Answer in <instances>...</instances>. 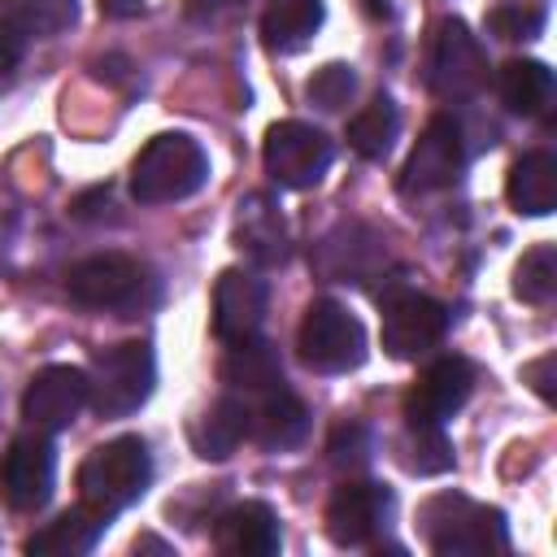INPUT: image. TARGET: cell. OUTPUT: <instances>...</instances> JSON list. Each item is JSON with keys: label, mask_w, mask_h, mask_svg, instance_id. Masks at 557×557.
Returning <instances> with one entry per match:
<instances>
[{"label": "cell", "mask_w": 557, "mask_h": 557, "mask_svg": "<svg viewBox=\"0 0 557 557\" xmlns=\"http://www.w3.org/2000/svg\"><path fill=\"white\" fill-rule=\"evenodd\" d=\"M422 544L440 557H483L509 548L505 513L492 505H479L461 492H440L418 509Z\"/></svg>", "instance_id": "1"}, {"label": "cell", "mask_w": 557, "mask_h": 557, "mask_svg": "<svg viewBox=\"0 0 557 557\" xmlns=\"http://www.w3.org/2000/svg\"><path fill=\"white\" fill-rule=\"evenodd\" d=\"M152 483V457L139 435H117L91 448L78 466V500L104 518L135 505Z\"/></svg>", "instance_id": "2"}, {"label": "cell", "mask_w": 557, "mask_h": 557, "mask_svg": "<svg viewBox=\"0 0 557 557\" xmlns=\"http://www.w3.org/2000/svg\"><path fill=\"white\" fill-rule=\"evenodd\" d=\"M205 178H209V157L183 131L152 135L139 148V157L131 161V196L139 205H174V200H187L191 191L205 187Z\"/></svg>", "instance_id": "3"}, {"label": "cell", "mask_w": 557, "mask_h": 557, "mask_svg": "<svg viewBox=\"0 0 557 557\" xmlns=\"http://www.w3.org/2000/svg\"><path fill=\"white\" fill-rule=\"evenodd\" d=\"M296 352L313 374H348L366 361V326L339 300L322 296L300 318Z\"/></svg>", "instance_id": "4"}, {"label": "cell", "mask_w": 557, "mask_h": 557, "mask_svg": "<svg viewBox=\"0 0 557 557\" xmlns=\"http://www.w3.org/2000/svg\"><path fill=\"white\" fill-rule=\"evenodd\" d=\"M426 87L440 100H470L487 83V52L461 17H440L426 39Z\"/></svg>", "instance_id": "5"}, {"label": "cell", "mask_w": 557, "mask_h": 557, "mask_svg": "<svg viewBox=\"0 0 557 557\" xmlns=\"http://www.w3.org/2000/svg\"><path fill=\"white\" fill-rule=\"evenodd\" d=\"M157 387V361L144 339H122L113 348L96 352L91 366V409L100 418H126L135 413Z\"/></svg>", "instance_id": "6"}, {"label": "cell", "mask_w": 557, "mask_h": 557, "mask_svg": "<svg viewBox=\"0 0 557 557\" xmlns=\"http://www.w3.org/2000/svg\"><path fill=\"white\" fill-rule=\"evenodd\" d=\"M148 270L135 257L122 252H96L65 274V292L83 309H113V313H135L148 300Z\"/></svg>", "instance_id": "7"}, {"label": "cell", "mask_w": 557, "mask_h": 557, "mask_svg": "<svg viewBox=\"0 0 557 557\" xmlns=\"http://www.w3.org/2000/svg\"><path fill=\"white\" fill-rule=\"evenodd\" d=\"M331 157H335L331 139H326L318 126L296 122V117L274 122V126L265 131V144H261L265 174H270L278 187H287V191H305V187L322 183V174L331 170Z\"/></svg>", "instance_id": "8"}, {"label": "cell", "mask_w": 557, "mask_h": 557, "mask_svg": "<svg viewBox=\"0 0 557 557\" xmlns=\"http://www.w3.org/2000/svg\"><path fill=\"white\" fill-rule=\"evenodd\" d=\"M379 305H383V352L396 361H413L431 352L448 331V309L426 292L387 287Z\"/></svg>", "instance_id": "9"}, {"label": "cell", "mask_w": 557, "mask_h": 557, "mask_svg": "<svg viewBox=\"0 0 557 557\" xmlns=\"http://www.w3.org/2000/svg\"><path fill=\"white\" fill-rule=\"evenodd\" d=\"M57 487V448L44 431L17 435L0 453V500L17 513H35L48 505Z\"/></svg>", "instance_id": "10"}, {"label": "cell", "mask_w": 557, "mask_h": 557, "mask_svg": "<svg viewBox=\"0 0 557 557\" xmlns=\"http://www.w3.org/2000/svg\"><path fill=\"white\" fill-rule=\"evenodd\" d=\"M466 135H461V122L448 117V113H435L426 122V131L418 135L405 170H400V187L405 191H440L448 183L461 178L466 170Z\"/></svg>", "instance_id": "11"}, {"label": "cell", "mask_w": 557, "mask_h": 557, "mask_svg": "<svg viewBox=\"0 0 557 557\" xmlns=\"http://www.w3.org/2000/svg\"><path fill=\"white\" fill-rule=\"evenodd\" d=\"M91 400V374L78 366H44L22 392V418L30 431H65Z\"/></svg>", "instance_id": "12"}, {"label": "cell", "mask_w": 557, "mask_h": 557, "mask_svg": "<svg viewBox=\"0 0 557 557\" xmlns=\"http://www.w3.org/2000/svg\"><path fill=\"white\" fill-rule=\"evenodd\" d=\"M474 392V366L457 352L431 361L418 383L405 392V422L409 426H444Z\"/></svg>", "instance_id": "13"}, {"label": "cell", "mask_w": 557, "mask_h": 557, "mask_svg": "<svg viewBox=\"0 0 557 557\" xmlns=\"http://www.w3.org/2000/svg\"><path fill=\"white\" fill-rule=\"evenodd\" d=\"M392 518V487L370 479H348L326 500V535L339 548H366Z\"/></svg>", "instance_id": "14"}, {"label": "cell", "mask_w": 557, "mask_h": 557, "mask_svg": "<svg viewBox=\"0 0 557 557\" xmlns=\"http://www.w3.org/2000/svg\"><path fill=\"white\" fill-rule=\"evenodd\" d=\"M270 305V287L252 270H222L213 283V335L222 344L257 335Z\"/></svg>", "instance_id": "15"}, {"label": "cell", "mask_w": 557, "mask_h": 557, "mask_svg": "<svg viewBox=\"0 0 557 557\" xmlns=\"http://www.w3.org/2000/svg\"><path fill=\"white\" fill-rule=\"evenodd\" d=\"M213 544L226 557H274L283 535H278V518L270 505L261 500H244L231 505L218 522H213Z\"/></svg>", "instance_id": "16"}, {"label": "cell", "mask_w": 557, "mask_h": 557, "mask_svg": "<svg viewBox=\"0 0 557 557\" xmlns=\"http://www.w3.org/2000/svg\"><path fill=\"white\" fill-rule=\"evenodd\" d=\"M235 244L248 261L257 265H283L287 261V222L274 205L270 191H252L244 205H239V218H235Z\"/></svg>", "instance_id": "17"}, {"label": "cell", "mask_w": 557, "mask_h": 557, "mask_svg": "<svg viewBox=\"0 0 557 557\" xmlns=\"http://www.w3.org/2000/svg\"><path fill=\"white\" fill-rule=\"evenodd\" d=\"M104 527H109V518L96 513V509H87V505L78 500L74 509H65V513H57L52 522H44V527L26 540V553H30V557H83V553H91V548L100 544Z\"/></svg>", "instance_id": "18"}, {"label": "cell", "mask_w": 557, "mask_h": 557, "mask_svg": "<svg viewBox=\"0 0 557 557\" xmlns=\"http://www.w3.org/2000/svg\"><path fill=\"white\" fill-rule=\"evenodd\" d=\"M248 435L261 448H270V453H287V448L305 444V435H309V409H305V400L296 392H287V387L265 392V400L257 405V413H248Z\"/></svg>", "instance_id": "19"}, {"label": "cell", "mask_w": 557, "mask_h": 557, "mask_svg": "<svg viewBox=\"0 0 557 557\" xmlns=\"http://www.w3.org/2000/svg\"><path fill=\"white\" fill-rule=\"evenodd\" d=\"M218 379L235 392H248V396H265L274 387H283V361L274 352V344L248 335V339H231L222 366H218Z\"/></svg>", "instance_id": "20"}, {"label": "cell", "mask_w": 557, "mask_h": 557, "mask_svg": "<svg viewBox=\"0 0 557 557\" xmlns=\"http://www.w3.org/2000/svg\"><path fill=\"white\" fill-rule=\"evenodd\" d=\"M509 205L522 218H548L557 209V157L553 152H527L513 161L505 183Z\"/></svg>", "instance_id": "21"}, {"label": "cell", "mask_w": 557, "mask_h": 557, "mask_svg": "<svg viewBox=\"0 0 557 557\" xmlns=\"http://www.w3.org/2000/svg\"><path fill=\"white\" fill-rule=\"evenodd\" d=\"M187 435H191V448H196L200 457H209V461L231 457V453L248 440V409H244V400H235V396L213 400L209 409H200V413L191 418Z\"/></svg>", "instance_id": "22"}, {"label": "cell", "mask_w": 557, "mask_h": 557, "mask_svg": "<svg viewBox=\"0 0 557 557\" xmlns=\"http://www.w3.org/2000/svg\"><path fill=\"white\" fill-rule=\"evenodd\" d=\"M322 17H326L322 0H265V13H261V39H265L270 52L292 57V52H300V48L318 35Z\"/></svg>", "instance_id": "23"}, {"label": "cell", "mask_w": 557, "mask_h": 557, "mask_svg": "<svg viewBox=\"0 0 557 557\" xmlns=\"http://www.w3.org/2000/svg\"><path fill=\"white\" fill-rule=\"evenodd\" d=\"M496 91H500V100H505L509 113L535 117L553 100V70L544 61H531V57L505 61L500 74H496Z\"/></svg>", "instance_id": "24"}, {"label": "cell", "mask_w": 557, "mask_h": 557, "mask_svg": "<svg viewBox=\"0 0 557 557\" xmlns=\"http://www.w3.org/2000/svg\"><path fill=\"white\" fill-rule=\"evenodd\" d=\"M78 0H0V22L22 39H48L74 26Z\"/></svg>", "instance_id": "25"}, {"label": "cell", "mask_w": 557, "mask_h": 557, "mask_svg": "<svg viewBox=\"0 0 557 557\" xmlns=\"http://www.w3.org/2000/svg\"><path fill=\"white\" fill-rule=\"evenodd\" d=\"M400 131V109L392 104V96H374L352 122H348V148L366 161H383L392 139Z\"/></svg>", "instance_id": "26"}, {"label": "cell", "mask_w": 557, "mask_h": 557, "mask_svg": "<svg viewBox=\"0 0 557 557\" xmlns=\"http://www.w3.org/2000/svg\"><path fill=\"white\" fill-rule=\"evenodd\" d=\"M553 292H557V248L553 244H535L513 265V296L527 300V305H548Z\"/></svg>", "instance_id": "27"}, {"label": "cell", "mask_w": 557, "mask_h": 557, "mask_svg": "<svg viewBox=\"0 0 557 557\" xmlns=\"http://www.w3.org/2000/svg\"><path fill=\"white\" fill-rule=\"evenodd\" d=\"M400 461L409 474H444L453 466V448L440 426H409L400 440Z\"/></svg>", "instance_id": "28"}, {"label": "cell", "mask_w": 557, "mask_h": 557, "mask_svg": "<svg viewBox=\"0 0 557 557\" xmlns=\"http://www.w3.org/2000/svg\"><path fill=\"white\" fill-rule=\"evenodd\" d=\"M487 30L496 39H535L544 30V4L535 0H500L492 13H487Z\"/></svg>", "instance_id": "29"}, {"label": "cell", "mask_w": 557, "mask_h": 557, "mask_svg": "<svg viewBox=\"0 0 557 557\" xmlns=\"http://www.w3.org/2000/svg\"><path fill=\"white\" fill-rule=\"evenodd\" d=\"M370 457H374V435H370L361 422H339V426L331 431V440H326V461H331L335 470L357 474V470L370 466Z\"/></svg>", "instance_id": "30"}, {"label": "cell", "mask_w": 557, "mask_h": 557, "mask_svg": "<svg viewBox=\"0 0 557 557\" xmlns=\"http://www.w3.org/2000/svg\"><path fill=\"white\" fill-rule=\"evenodd\" d=\"M352 91H357V74H352V65H344V61H331V65L313 70V78L305 83L309 104H318V109H326V113L344 109V104L352 100Z\"/></svg>", "instance_id": "31"}, {"label": "cell", "mask_w": 557, "mask_h": 557, "mask_svg": "<svg viewBox=\"0 0 557 557\" xmlns=\"http://www.w3.org/2000/svg\"><path fill=\"white\" fill-rule=\"evenodd\" d=\"M22 52H26V39H22L17 30H9V26L0 22V78H9V74L17 70Z\"/></svg>", "instance_id": "32"}, {"label": "cell", "mask_w": 557, "mask_h": 557, "mask_svg": "<svg viewBox=\"0 0 557 557\" xmlns=\"http://www.w3.org/2000/svg\"><path fill=\"white\" fill-rule=\"evenodd\" d=\"M553 366H557V357L548 352V357H540V361H531V366H522V379L544 396V400H553Z\"/></svg>", "instance_id": "33"}, {"label": "cell", "mask_w": 557, "mask_h": 557, "mask_svg": "<svg viewBox=\"0 0 557 557\" xmlns=\"http://www.w3.org/2000/svg\"><path fill=\"white\" fill-rule=\"evenodd\" d=\"M100 209H109V187H91V191H83V196L74 200V218H78V222L100 218Z\"/></svg>", "instance_id": "34"}, {"label": "cell", "mask_w": 557, "mask_h": 557, "mask_svg": "<svg viewBox=\"0 0 557 557\" xmlns=\"http://www.w3.org/2000/svg\"><path fill=\"white\" fill-rule=\"evenodd\" d=\"M231 4H235V0H183V9H187L191 22H218Z\"/></svg>", "instance_id": "35"}, {"label": "cell", "mask_w": 557, "mask_h": 557, "mask_svg": "<svg viewBox=\"0 0 557 557\" xmlns=\"http://www.w3.org/2000/svg\"><path fill=\"white\" fill-rule=\"evenodd\" d=\"M139 9H144V0H100L104 17H135Z\"/></svg>", "instance_id": "36"}, {"label": "cell", "mask_w": 557, "mask_h": 557, "mask_svg": "<svg viewBox=\"0 0 557 557\" xmlns=\"http://www.w3.org/2000/svg\"><path fill=\"white\" fill-rule=\"evenodd\" d=\"M361 9H366L370 17H387V13H392V0H361Z\"/></svg>", "instance_id": "37"}]
</instances>
